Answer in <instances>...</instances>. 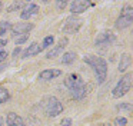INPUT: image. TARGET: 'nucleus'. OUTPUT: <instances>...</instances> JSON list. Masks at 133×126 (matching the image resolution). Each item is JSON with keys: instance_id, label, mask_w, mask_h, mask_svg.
Returning a JSON list of instances; mask_svg holds the SVG:
<instances>
[{"instance_id": "2eb2a0df", "label": "nucleus", "mask_w": 133, "mask_h": 126, "mask_svg": "<svg viewBox=\"0 0 133 126\" xmlns=\"http://www.w3.org/2000/svg\"><path fill=\"white\" fill-rule=\"evenodd\" d=\"M83 80H82V77L79 76V74H76V73H72V74H69V76L66 77V80H64V85H66V87L69 89H73L75 86H77L79 83H82Z\"/></svg>"}, {"instance_id": "5701e85b", "label": "nucleus", "mask_w": 133, "mask_h": 126, "mask_svg": "<svg viewBox=\"0 0 133 126\" xmlns=\"http://www.w3.org/2000/svg\"><path fill=\"white\" fill-rule=\"evenodd\" d=\"M115 123H116V125H117V126H126V123H127V119H126V117H116V119H115Z\"/></svg>"}, {"instance_id": "2f4dec72", "label": "nucleus", "mask_w": 133, "mask_h": 126, "mask_svg": "<svg viewBox=\"0 0 133 126\" xmlns=\"http://www.w3.org/2000/svg\"><path fill=\"white\" fill-rule=\"evenodd\" d=\"M2 6H3V3H2V2H0V10H2Z\"/></svg>"}, {"instance_id": "bb28decb", "label": "nucleus", "mask_w": 133, "mask_h": 126, "mask_svg": "<svg viewBox=\"0 0 133 126\" xmlns=\"http://www.w3.org/2000/svg\"><path fill=\"white\" fill-rule=\"evenodd\" d=\"M66 4H67V2H57V3H56L57 9H60V10H62V9H64V7H66Z\"/></svg>"}, {"instance_id": "f257e3e1", "label": "nucleus", "mask_w": 133, "mask_h": 126, "mask_svg": "<svg viewBox=\"0 0 133 126\" xmlns=\"http://www.w3.org/2000/svg\"><path fill=\"white\" fill-rule=\"evenodd\" d=\"M84 63L92 67V70L95 72L96 77H97V83L102 85V83L106 80L107 76V62L100 56H95V54H87V56L83 57Z\"/></svg>"}, {"instance_id": "cd10ccee", "label": "nucleus", "mask_w": 133, "mask_h": 126, "mask_svg": "<svg viewBox=\"0 0 133 126\" xmlns=\"http://www.w3.org/2000/svg\"><path fill=\"white\" fill-rule=\"evenodd\" d=\"M22 52V49H20V46H16V49L13 50V56H17L19 53Z\"/></svg>"}, {"instance_id": "0eeeda50", "label": "nucleus", "mask_w": 133, "mask_h": 126, "mask_svg": "<svg viewBox=\"0 0 133 126\" xmlns=\"http://www.w3.org/2000/svg\"><path fill=\"white\" fill-rule=\"evenodd\" d=\"M115 40H116V36L112 32H102L95 39V45L96 46H110L115 43Z\"/></svg>"}, {"instance_id": "b1692460", "label": "nucleus", "mask_w": 133, "mask_h": 126, "mask_svg": "<svg viewBox=\"0 0 133 126\" xmlns=\"http://www.w3.org/2000/svg\"><path fill=\"white\" fill-rule=\"evenodd\" d=\"M27 39H29V34H24V36H20V37H17L16 39V45H23L24 42H27Z\"/></svg>"}, {"instance_id": "1a4fd4ad", "label": "nucleus", "mask_w": 133, "mask_h": 126, "mask_svg": "<svg viewBox=\"0 0 133 126\" xmlns=\"http://www.w3.org/2000/svg\"><path fill=\"white\" fill-rule=\"evenodd\" d=\"M70 11H72V14H79V13H83V11H86L87 9L90 7V6H93V3L90 2H82V0H75V2H70Z\"/></svg>"}, {"instance_id": "c85d7f7f", "label": "nucleus", "mask_w": 133, "mask_h": 126, "mask_svg": "<svg viewBox=\"0 0 133 126\" xmlns=\"http://www.w3.org/2000/svg\"><path fill=\"white\" fill-rule=\"evenodd\" d=\"M6 45H7V40L6 39H0V50H2V47H4Z\"/></svg>"}, {"instance_id": "6e6552de", "label": "nucleus", "mask_w": 133, "mask_h": 126, "mask_svg": "<svg viewBox=\"0 0 133 126\" xmlns=\"http://www.w3.org/2000/svg\"><path fill=\"white\" fill-rule=\"evenodd\" d=\"M67 37H62L60 40H59V43L55 46V47H52V50H49L47 52V59H55V57H57V56H60L62 53H63V50H64V47L67 46Z\"/></svg>"}, {"instance_id": "6ab92c4d", "label": "nucleus", "mask_w": 133, "mask_h": 126, "mask_svg": "<svg viewBox=\"0 0 133 126\" xmlns=\"http://www.w3.org/2000/svg\"><path fill=\"white\" fill-rule=\"evenodd\" d=\"M10 99V93L6 87H0V103H4Z\"/></svg>"}, {"instance_id": "c756f323", "label": "nucleus", "mask_w": 133, "mask_h": 126, "mask_svg": "<svg viewBox=\"0 0 133 126\" xmlns=\"http://www.w3.org/2000/svg\"><path fill=\"white\" fill-rule=\"evenodd\" d=\"M0 126H4V119L0 116Z\"/></svg>"}, {"instance_id": "ddd939ff", "label": "nucleus", "mask_w": 133, "mask_h": 126, "mask_svg": "<svg viewBox=\"0 0 133 126\" xmlns=\"http://www.w3.org/2000/svg\"><path fill=\"white\" fill-rule=\"evenodd\" d=\"M70 93H72V96L75 97L76 100H82L84 96H86V85H84V82L79 83L77 86H75L73 89H70Z\"/></svg>"}, {"instance_id": "393cba45", "label": "nucleus", "mask_w": 133, "mask_h": 126, "mask_svg": "<svg viewBox=\"0 0 133 126\" xmlns=\"http://www.w3.org/2000/svg\"><path fill=\"white\" fill-rule=\"evenodd\" d=\"M7 59V52L6 50H0V63H3Z\"/></svg>"}, {"instance_id": "39448f33", "label": "nucleus", "mask_w": 133, "mask_h": 126, "mask_svg": "<svg viewBox=\"0 0 133 126\" xmlns=\"http://www.w3.org/2000/svg\"><path fill=\"white\" fill-rule=\"evenodd\" d=\"M82 23H83V20H82L80 17L73 14V16H70L69 19L66 20V23H64V26H63V32L64 33H72V34L77 33L80 26H82Z\"/></svg>"}, {"instance_id": "a211bd4d", "label": "nucleus", "mask_w": 133, "mask_h": 126, "mask_svg": "<svg viewBox=\"0 0 133 126\" xmlns=\"http://www.w3.org/2000/svg\"><path fill=\"white\" fill-rule=\"evenodd\" d=\"M26 4L27 3H24V2H13L12 4L7 7V11L12 13V11H15V10H20V9L23 7V6H26Z\"/></svg>"}, {"instance_id": "7ed1b4c3", "label": "nucleus", "mask_w": 133, "mask_h": 126, "mask_svg": "<svg viewBox=\"0 0 133 126\" xmlns=\"http://www.w3.org/2000/svg\"><path fill=\"white\" fill-rule=\"evenodd\" d=\"M132 79H133V74L130 73V72L126 73L123 77H120V80L116 83V86L113 87V90H112L113 97L119 99V97H123L124 95L129 93L130 87H132Z\"/></svg>"}, {"instance_id": "423d86ee", "label": "nucleus", "mask_w": 133, "mask_h": 126, "mask_svg": "<svg viewBox=\"0 0 133 126\" xmlns=\"http://www.w3.org/2000/svg\"><path fill=\"white\" fill-rule=\"evenodd\" d=\"M10 29H12L13 37H20V36H24V34H29V32L33 29V24L29 22H20L10 26Z\"/></svg>"}, {"instance_id": "412c9836", "label": "nucleus", "mask_w": 133, "mask_h": 126, "mask_svg": "<svg viewBox=\"0 0 133 126\" xmlns=\"http://www.w3.org/2000/svg\"><path fill=\"white\" fill-rule=\"evenodd\" d=\"M9 29H10V23L9 22H0V37L3 36V34H6Z\"/></svg>"}, {"instance_id": "4468645a", "label": "nucleus", "mask_w": 133, "mask_h": 126, "mask_svg": "<svg viewBox=\"0 0 133 126\" xmlns=\"http://www.w3.org/2000/svg\"><path fill=\"white\" fill-rule=\"evenodd\" d=\"M60 74H62V70H59V69H46V70L40 72L39 79H42V80H52V79H55V77L60 76Z\"/></svg>"}, {"instance_id": "4be33fe9", "label": "nucleus", "mask_w": 133, "mask_h": 126, "mask_svg": "<svg viewBox=\"0 0 133 126\" xmlns=\"http://www.w3.org/2000/svg\"><path fill=\"white\" fill-rule=\"evenodd\" d=\"M117 110H126V112H130L132 110V105L130 103H120V105H117Z\"/></svg>"}, {"instance_id": "f03ea898", "label": "nucleus", "mask_w": 133, "mask_h": 126, "mask_svg": "<svg viewBox=\"0 0 133 126\" xmlns=\"http://www.w3.org/2000/svg\"><path fill=\"white\" fill-rule=\"evenodd\" d=\"M42 108L50 117H56L63 112V105L56 96H46L42 100Z\"/></svg>"}, {"instance_id": "aec40b11", "label": "nucleus", "mask_w": 133, "mask_h": 126, "mask_svg": "<svg viewBox=\"0 0 133 126\" xmlns=\"http://www.w3.org/2000/svg\"><path fill=\"white\" fill-rule=\"evenodd\" d=\"M53 42H55V37H53V36H46L43 39V43H42V49L50 47V46L53 45Z\"/></svg>"}, {"instance_id": "f8f14e48", "label": "nucleus", "mask_w": 133, "mask_h": 126, "mask_svg": "<svg viewBox=\"0 0 133 126\" xmlns=\"http://www.w3.org/2000/svg\"><path fill=\"white\" fill-rule=\"evenodd\" d=\"M42 50H43V49H42V46L39 45L37 42H33V43H30V45H29V47H27L26 50H23V53H22V57H23V59H27V57H33V56H36V54H39Z\"/></svg>"}, {"instance_id": "9d476101", "label": "nucleus", "mask_w": 133, "mask_h": 126, "mask_svg": "<svg viewBox=\"0 0 133 126\" xmlns=\"http://www.w3.org/2000/svg\"><path fill=\"white\" fill-rule=\"evenodd\" d=\"M37 13H39V6L36 4V3H27L26 7L23 9V11L20 13V17L23 20H29Z\"/></svg>"}, {"instance_id": "a878e982", "label": "nucleus", "mask_w": 133, "mask_h": 126, "mask_svg": "<svg viewBox=\"0 0 133 126\" xmlns=\"http://www.w3.org/2000/svg\"><path fill=\"white\" fill-rule=\"evenodd\" d=\"M62 126H72V119L70 117H64L62 120Z\"/></svg>"}, {"instance_id": "9b49d317", "label": "nucleus", "mask_w": 133, "mask_h": 126, "mask_svg": "<svg viewBox=\"0 0 133 126\" xmlns=\"http://www.w3.org/2000/svg\"><path fill=\"white\" fill-rule=\"evenodd\" d=\"M6 123H7V126H27L26 122L23 120V117L19 116L15 112H9V113H7Z\"/></svg>"}, {"instance_id": "dca6fc26", "label": "nucleus", "mask_w": 133, "mask_h": 126, "mask_svg": "<svg viewBox=\"0 0 133 126\" xmlns=\"http://www.w3.org/2000/svg\"><path fill=\"white\" fill-rule=\"evenodd\" d=\"M130 65H132V59H130L129 54H122L120 57V63H119V72H124L127 70V67H130Z\"/></svg>"}, {"instance_id": "f3484780", "label": "nucleus", "mask_w": 133, "mask_h": 126, "mask_svg": "<svg viewBox=\"0 0 133 126\" xmlns=\"http://www.w3.org/2000/svg\"><path fill=\"white\" fill-rule=\"evenodd\" d=\"M75 60H76L75 52H67V53H64L63 57H62V63H63V65H70V63H73Z\"/></svg>"}, {"instance_id": "7c9ffc66", "label": "nucleus", "mask_w": 133, "mask_h": 126, "mask_svg": "<svg viewBox=\"0 0 133 126\" xmlns=\"http://www.w3.org/2000/svg\"><path fill=\"white\" fill-rule=\"evenodd\" d=\"M6 69V65H0V72H3Z\"/></svg>"}, {"instance_id": "20e7f679", "label": "nucleus", "mask_w": 133, "mask_h": 126, "mask_svg": "<svg viewBox=\"0 0 133 126\" xmlns=\"http://www.w3.org/2000/svg\"><path fill=\"white\" fill-rule=\"evenodd\" d=\"M133 22V9L132 7H124L122 10L120 16L116 20V29L119 30H123V29H127Z\"/></svg>"}]
</instances>
